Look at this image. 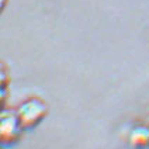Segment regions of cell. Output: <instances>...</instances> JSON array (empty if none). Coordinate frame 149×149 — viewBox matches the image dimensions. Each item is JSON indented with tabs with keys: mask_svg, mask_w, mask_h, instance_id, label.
I'll return each mask as SVG.
<instances>
[{
	"mask_svg": "<svg viewBox=\"0 0 149 149\" xmlns=\"http://www.w3.org/2000/svg\"><path fill=\"white\" fill-rule=\"evenodd\" d=\"M16 113L23 128H33L45 118L47 113H48V107L41 99L31 97V99H27L25 101H23L17 107Z\"/></svg>",
	"mask_w": 149,
	"mask_h": 149,
	"instance_id": "1",
	"label": "cell"
},
{
	"mask_svg": "<svg viewBox=\"0 0 149 149\" xmlns=\"http://www.w3.org/2000/svg\"><path fill=\"white\" fill-rule=\"evenodd\" d=\"M23 125L20 123L17 113L10 108H3L0 114V139L3 143H13L16 142L23 131Z\"/></svg>",
	"mask_w": 149,
	"mask_h": 149,
	"instance_id": "2",
	"label": "cell"
},
{
	"mask_svg": "<svg viewBox=\"0 0 149 149\" xmlns=\"http://www.w3.org/2000/svg\"><path fill=\"white\" fill-rule=\"evenodd\" d=\"M130 143L135 148H145L149 145V127L138 125L130 134Z\"/></svg>",
	"mask_w": 149,
	"mask_h": 149,
	"instance_id": "3",
	"label": "cell"
},
{
	"mask_svg": "<svg viewBox=\"0 0 149 149\" xmlns=\"http://www.w3.org/2000/svg\"><path fill=\"white\" fill-rule=\"evenodd\" d=\"M6 1H7V0H1V7H3L4 4H6Z\"/></svg>",
	"mask_w": 149,
	"mask_h": 149,
	"instance_id": "4",
	"label": "cell"
}]
</instances>
